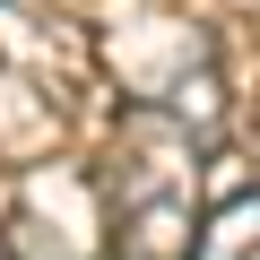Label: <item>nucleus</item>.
Here are the masks:
<instances>
[{"instance_id":"obj_1","label":"nucleus","mask_w":260,"mask_h":260,"mask_svg":"<svg viewBox=\"0 0 260 260\" xmlns=\"http://www.w3.org/2000/svg\"><path fill=\"white\" fill-rule=\"evenodd\" d=\"M113 191V260H191L200 243V130L139 104L104 165Z\"/></svg>"},{"instance_id":"obj_2","label":"nucleus","mask_w":260,"mask_h":260,"mask_svg":"<svg viewBox=\"0 0 260 260\" xmlns=\"http://www.w3.org/2000/svg\"><path fill=\"white\" fill-rule=\"evenodd\" d=\"M191 260H260V191H234L200 217V243Z\"/></svg>"},{"instance_id":"obj_3","label":"nucleus","mask_w":260,"mask_h":260,"mask_svg":"<svg viewBox=\"0 0 260 260\" xmlns=\"http://www.w3.org/2000/svg\"><path fill=\"white\" fill-rule=\"evenodd\" d=\"M9 260H52V251L35 243V225H9Z\"/></svg>"},{"instance_id":"obj_4","label":"nucleus","mask_w":260,"mask_h":260,"mask_svg":"<svg viewBox=\"0 0 260 260\" xmlns=\"http://www.w3.org/2000/svg\"><path fill=\"white\" fill-rule=\"evenodd\" d=\"M104 260H113V251H104Z\"/></svg>"}]
</instances>
